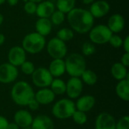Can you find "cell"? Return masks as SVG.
<instances>
[{
    "label": "cell",
    "instance_id": "obj_1",
    "mask_svg": "<svg viewBox=\"0 0 129 129\" xmlns=\"http://www.w3.org/2000/svg\"><path fill=\"white\" fill-rule=\"evenodd\" d=\"M67 21L70 29L78 33L84 34L88 33L94 26V18L88 10L74 8L67 14Z\"/></svg>",
    "mask_w": 129,
    "mask_h": 129
},
{
    "label": "cell",
    "instance_id": "obj_2",
    "mask_svg": "<svg viewBox=\"0 0 129 129\" xmlns=\"http://www.w3.org/2000/svg\"><path fill=\"white\" fill-rule=\"evenodd\" d=\"M34 96L35 92L33 88L25 81L16 82L11 91L12 101L19 106H27L34 98Z\"/></svg>",
    "mask_w": 129,
    "mask_h": 129
},
{
    "label": "cell",
    "instance_id": "obj_3",
    "mask_svg": "<svg viewBox=\"0 0 129 129\" xmlns=\"http://www.w3.org/2000/svg\"><path fill=\"white\" fill-rule=\"evenodd\" d=\"M66 72L71 77H80L86 70V60L85 57L78 53L70 54L64 60Z\"/></svg>",
    "mask_w": 129,
    "mask_h": 129
},
{
    "label": "cell",
    "instance_id": "obj_4",
    "mask_svg": "<svg viewBox=\"0 0 129 129\" xmlns=\"http://www.w3.org/2000/svg\"><path fill=\"white\" fill-rule=\"evenodd\" d=\"M46 45L45 37L36 32L26 35L22 41V48L26 53L36 54L41 52Z\"/></svg>",
    "mask_w": 129,
    "mask_h": 129
},
{
    "label": "cell",
    "instance_id": "obj_5",
    "mask_svg": "<svg viewBox=\"0 0 129 129\" xmlns=\"http://www.w3.org/2000/svg\"><path fill=\"white\" fill-rule=\"evenodd\" d=\"M76 110L75 103L71 99L63 98L57 101L52 107V114L59 119H67L71 118Z\"/></svg>",
    "mask_w": 129,
    "mask_h": 129
},
{
    "label": "cell",
    "instance_id": "obj_6",
    "mask_svg": "<svg viewBox=\"0 0 129 129\" xmlns=\"http://www.w3.org/2000/svg\"><path fill=\"white\" fill-rule=\"evenodd\" d=\"M88 33L90 42L97 45H104L108 43L112 35L113 34L107 27V26L104 24L94 26Z\"/></svg>",
    "mask_w": 129,
    "mask_h": 129
},
{
    "label": "cell",
    "instance_id": "obj_7",
    "mask_svg": "<svg viewBox=\"0 0 129 129\" xmlns=\"http://www.w3.org/2000/svg\"><path fill=\"white\" fill-rule=\"evenodd\" d=\"M47 52L53 59H63L67 54V46L66 42L57 37L51 39L46 45Z\"/></svg>",
    "mask_w": 129,
    "mask_h": 129
},
{
    "label": "cell",
    "instance_id": "obj_8",
    "mask_svg": "<svg viewBox=\"0 0 129 129\" xmlns=\"http://www.w3.org/2000/svg\"><path fill=\"white\" fill-rule=\"evenodd\" d=\"M54 77L51 76L47 68L39 67L35 69L32 74V80L33 84L40 88H48L51 85Z\"/></svg>",
    "mask_w": 129,
    "mask_h": 129
},
{
    "label": "cell",
    "instance_id": "obj_9",
    "mask_svg": "<svg viewBox=\"0 0 129 129\" xmlns=\"http://www.w3.org/2000/svg\"><path fill=\"white\" fill-rule=\"evenodd\" d=\"M18 73L16 67L9 63H4L0 65V82L2 84L11 83L17 79Z\"/></svg>",
    "mask_w": 129,
    "mask_h": 129
},
{
    "label": "cell",
    "instance_id": "obj_10",
    "mask_svg": "<svg viewBox=\"0 0 129 129\" xmlns=\"http://www.w3.org/2000/svg\"><path fill=\"white\" fill-rule=\"evenodd\" d=\"M83 82L79 77H71L66 83V93L69 98H79L82 92Z\"/></svg>",
    "mask_w": 129,
    "mask_h": 129
},
{
    "label": "cell",
    "instance_id": "obj_11",
    "mask_svg": "<svg viewBox=\"0 0 129 129\" xmlns=\"http://www.w3.org/2000/svg\"><path fill=\"white\" fill-rule=\"evenodd\" d=\"M8 63L17 67L26 60V52L24 49L18 45L12 47L8 54Z\"/></svg>",
    "mask_w": 129,
    "mask_h": 129
},
{
    "label": "cell",
    "instance_id": "obj_12",
    "mask_svg": "<svg viewBox=\"0 0 129 129\" xmlns=\"http://www.w3.org/2000/svg\"><path fill=\"white\" fill-rule=\"evenodd\" d=\"M110 5L107 1L98 0L91 5L89 11L94 18H102L110 12Z\"/></svg>",
    "mask_w": 129,
    "mask_h": 129
},
{
    "label": "cell",
    "instance_id": "obj_13",
    "mask_svg": "<svg viewBox=\"0 0 129 129\" xmlns=\"http://www.w3.org/2000/svg\"><path fill=\"white\" fill-rule=\"evenodd\" d=\"M116 119L108 113L99 114L95 120V129H116Z\"/></svg>",
    "mask_w": 129,
    "mask_h": 129
},
{
    "label": "cell",
    "instance_id": "obj_14",
    "mask_svg": "<svg viewBox=\"0 0 129 129\" xmlns=\"http://www.w3.org/2000/svg\"><path fill=\"white\" fill-rule=\"evenodd\" d=\"M107 26L113 33H119L124 29L125 26V20L122 14H114L108 19Z\"/></svg>",
    "mask_w": 129,
    "mask_h": 129
},
{
    "label": "cell",
    "instance_id": "obj_15",
    "mask_svg": "<svg viewBox=\"0 0 129 129\" xmlns=\"http://www.w3.org/2000/svg\"><path fill=\"white\" fill-rule=\"evenodd\" d=\"M14 122L21 128H28L31 126L33 122V116L31 113L26 110H17L14 116Z\"/></svg>",
    "mask_w": 129,
    "mask_h": 129
},
{
    "label": "cell",
    "instance_id": "obj_16",
    "mask_svg": "<svg viewBox=\"0 0 129 129\" xmlns=\"http://www.w3.org/2000/svg\"><path fill=\"white\" fill-rule=\"evenodd\" d=\"M55 94L48 88H40L35 93L34 98L38 101L39 104L48 105L52 103L55 99Z\"/></svg>",
    "mask_w": 129,
    "mask_h": 129
},
{
    "label": "cell",
    "instance_id": "obj_17",
    "mask_svg": "<svg viewBox=\"0 0 129 129\" xmlns=\"http://www.w3.org/2000/svg\"><path fill=\"white\" fill-rule=\"evenodd\" d=\"M55 11V5L50 1H42L37 4L36 14L39 18H49Z\"/></svg>",
    "mask_w": 129,
    "mask_h": 129
},
{
    "label": "cell",
    "instance_id": "obj_18",
    "mask_svg": "<svg viewBox=\"0 0 129 129\" xmlns=\"http://www.w3.org/2000/svg\"><path fill=\"white\" fill-rule=\"evenodd\" d=\"M31 129H54L52 119L46 115H39L33 119Z\"/></svg>",
    "mask_w": 129,
    "mask_h": 129
},
{
    "label": "cell",
    "instance_id": "obj_19",
    "mask_svg": "<svg viewBox=\"0 0 129 129\" xmlns=\"http://www.w3.org/2000/svg\"><path fill=\"white\" fill-rule=\"evenodd\" d=\"M95 104V98L92 95H84L79 97L75 104L76 109L79 111L87 113L90 111Z\"/></svg>",
    "mask_w": 129,
    "mask_h": 129
},
{
    "label": "cell",
    "instance_id": "obj_20",
    "mask_svg": "<svg viewBox=\"0 0 129 129\" xmlns=\"http://www.w3.org/2000/svg\"><path fill=\"white\" fill-rule=\"evenodd\" d=\"M48 70L53 77L59 78L66 73L65 61L63 59H53Z\"/></svg>",
    "mask_w": 129,
    "mask_h": 129
},
{
    "label": "cell",
    "instance_id": "obj_21",
    "mask_svg": "<svg viewBox=\"0 0 129 129\" xmlns=\"http://www.w3.org/2000/svg\"><path fill=\"white\" fill-rule=\"evenodd\" d=\"M36 32L45 37L48 36L52 29V23L49 18H39L35 25Z\"/></svg>",
    "mask_w": 129,
    "mask_h": 129
},
{
    "label": "cell",
    "instance_id": "obj_22",
    "mask_svg": "<svg viewBox=\"0 0 129 129\" xmlns=\"http://www.w3.org/2000/svg\"><path fill=\"white\" fill-rule=\"evenodd\" d=\"M116 93L117 96L123 101H129V79L120 80L116 86Z\"/></svg>",
    "mask_w": 129,
    "mask_h": 129
},
{
    "label": "cell",
    "instance_id": "obj_23",
    "mask_svg": "<svg viewBox=\"0 0 129 129\" xmlns=\"http://www.w3.org/2000/svg\"><path fill=\"white\" fill-rule=\"evenodd\" d=\"M111 74L113 77L118 80H122L125 79H128V73L127 70V67L122 65L120 62H117L113 64L111 67Z\"/></svg>",
    "mask_w": 129,
    "mask_h": 129
},
{
    "label": "cell",
    "instance_id": "obj_24",
    "mask_svg": "<svg viewBox=\"0 0 129 129\" xmlns=\"http://www.w3.org/2000/svg\"><path fill=\"white\" fill-rule=\"evenodd\" d=\"M50 86V89L55 95H62L66 93V82L59 78L54 79Z\"/></svg>",
    "mask_w": 129,
    "mask_h": 129
},
{
    "label": "cell",
    "instance_id": "obj_25",
    "mask_svg": "<svg viewBox=\"0 0 129 129\" xmlns=\"http://www.w3.org/2000/svg\"><path fill=\"white\" fill-rule=\"evenodd\" d=\"M76 5V0H57L56 7L57 10L63 12V14H68L72 11Z\"/></svg>",
    "mask_w": 129,
    "mask_h": 129
},
{
    "label": "cell",
    "instance_id": "obj_26",
    "mask_svg": "<svg viewBox=\"0 0 129 129\" xmlns=\"http://www.w3.org/2000/svg\"><path fill=\"white\" fill-rule=\"evenodd\" d=\"M80 77L82 78L81 80L82 81V82L85 83L88 85H94L98 81L97 74L91 70L86 69Z\"/></svg>",
    "mask_w": 129,
    "mask_h": 129
},
{
    "label": "cell",
    "instance_id": "obj_27",
    "mask_svg": "<svg viewBox=\"0 0 129 129\" xmlns=\"http://www.w3.org/2000/svg\"><path fill=\"white\" fill-rule=\"evenodd\" d=\"M57 38L60 39L61 41L66 42L72 40L74 37V31L67 27H64L60 29L57 33Z\"/></svg>",
    "mask_w": 129,
    "mask_h": 129
},
{
    "label": "cell",
    "instance_id": "obj_28",
    "mask_svg": "<svg viewBox=\"0 0 129 129\" xmlns=\"http://www.w3.org/2000/svg\"><path fill=\"white\" fill-rule=\"evenodd\" d=\"M73 121L77 124V125H82L86 123L87 120H88V117H87V115H86V113H84V112H82V111H79V110H76L72 117Z\"/></svg>",
    "mask_w": 129,
    "mask_h": 129
},
{
    "label": "cell",
    "instance_id": "obj_29",
    "mask_svg": "<svg viewBox=\"0 0 129 129\" xmlns=\"http://www.w3.org/2000/svg\"><path fill=\"white\" fill-rule=\"evenodd\" d=\"M50 17L52 25H60L65 20V14L58 10H55Z\"/></svg>",
    "mask_w": 129,
    "mask_h": 129
},
{
    "label": "cell",
    "instance_id": "obj_30",
    "mask_svg": "<svg viewBox=\"0 0 129 129\" xmlns=\"http://www.w3.org/2000/svg\"><path fill=\"white\" fill-rule=\"evenodd\" d=\"M95 46L91 42H85L82 47V52L85 56H91L95 52Z\"/></svg>",
    "mask_w": 129,
    "mask_h": 129
},
{
    "label": "cell",
    "instance_id": "obj_31",
    "mask_svg": "<svg viewBox=\"0 0 129 129\" xmlns=\"http://www.w3.org/2000/svg\"><path fill=\"white\" fill-rule=\"evenodd\" d=\"M35 69L33 63L29 60H26L20 65V70L25 75H32Z\"/></svg>",
    "mask_w": 129,
    "mask_h": 129
},
{
    "label": "cell",
    "instance_id": "obj_32",
    "mask_svg": "<svg viewBox=\"0 0 129 129\" xmlns=\"http://www.w3.org/2000/svg\"><path fill=\"white\" fill-rule=\"evenodd\" d=\"M123 42V39L121 36H118L117 34H113L109 42L111 46H113L115 48H119L122 47Z\"/></svg>",
    "mask_w": 129,
    "mask_h": 129
},
{
    "label": "cell",
    "instance_id": "obj_33",
    "mask_svg": "<svg viewBox=\"0 0 129 129\" xmlns=\"http://www.w3.org/2000/svg\"><path fill=\"white\" fill-rule=\"evenodd\" d=\"M36 8H37V3H35V2H30V1H27L26 2L24 3L23 9L26 14H36Z\"/></svg>",
    "mask_w": 129,
    "mask_h": 129
},
{
    "label": "cell",
    "instance_id": "obj_34",
    "mask_svg": "<svg viewBox=\"0 0 129 129\" xmlns=\"http://www.w3.org/2000/svg\"><path fill=\"white\" fill-rule=\"evenodd\" d=\"M116 129H129V116H124L116 124Z\"/></svg>",
    "mask_w": 129,
    "mask_h": 129
},
{
    "label": "cell",
    "instance_id": "obj_35",
    "mask_svg": "<svg viewBox=\"0 0 129 129\" xmlns=\"http://www.w3.org/2000/svg\"><path fill=\"white\" fill-rule=\"evenodd\" d=\"M39 104L38 103V101L35 99V98H33L29 104H28V107H29V110H31L32 111H36V110H37L39 108Z\"/></svg>",
    "mask_w": 129,
    "mask_h": 129
},
{
    "label": "cell",
    "instance_id": "obj_36",
    "mask_svg": "<svg viewBox=\"0 0 129 129\" xmlns=\"http://www.w3.org/2000/svg\"><path fill=\"white\" fill-rule=\"evenodd\" d=\"M122 65H124L125 67H128L129 66V53L128 52H125L122 57H121V62H120Z\"/></svg>",
    "mask_w": 129,
    "mask_h": 129
},
{
    "label": "cell",
    "instance_id": "obj_37",
    "mask_svg": "<svg viewBox=\"0 0 129 129\" xmlns=\"http://www.w3.org/2000/svg\"><path fill=\"white\" fill-rule=\"evenodd\" d=\"M8 125V119L4 116H0V129H7Z\"/></svg>",
    "mask_w": 129,
    "mask_h": 129
},
{
    "label": "cell",
    "instance_id": "obj_38",
    "mask_svg": "<svg viewBox=\"0 0 129 129\" xmlns=\"http://www.w3.org/2000/svg\"><path fill=\"white\" fill-rule=\"evenodd\" d=\"M122 46H123L125 52L129 53V36H127L123 39V42H122Z\"/></svg>",
    "mask_w": 129,
    "mask_h": 129
},
{
    "label": "cell",
    "instance_id": "obj_39",
    "mask_svg": "<svg viewBox=\"0 0 129 129\" xmlns=\"http://www.w3.org/2000/svg\"><path fill=\"white\" fill-rule=\"evenodd\" d=\"M7 129H20V127L15 122H8Z\"/></svg>",
    "mask_w": 129,
    "mask_h": 129
},
{
    "label": "cell",
    "instance_id": "obj_40",
    "mask_svg": "<svg viewBox=\"0 0 129 129\" xmlns=\"http://www.w3.org/2000/svg\"><path fill=\"white\" fill-rule=\"evenodd\" d=\"M19 1L20 0H5V2H7V3L10 6H15L16 5H17Z\"/></svg>",
    "mask_w": 129,
    "mask_h": 129
},
{
    "label": "cell",
    "instance_id": "obj_41",
    "mask_svg": "<svg viewBox=\"0 0 129 129\" xmlns=\"http://www.w3.org/2000/svg\"><path fill=\"white\" fill-rule=\"evenodd\" d=\"M5 41V35L0 33V46L4 44Z\"/></svg>",
    "mask_w": 129,
    "mask_h": 129
},
{
    "label": "cell",
    "instance_id": "obj_42",
    "mask_svg": "<svg viewBox=\"0 0 129 129\" xmlns=\"http://www.w3.org/2000/svg\"><path fill=\"white\" fill-rule=\"evenodd\" d=\"M95 0H82V3L84 5H91Z\"/></svg>",
    "mask_w": 129,
    "mask_h": 129
},
{
    "label": "cell",
    "instance_id": "obj_43",
    "mask_svg": "<svg viewBox=\"0 0 129 129\" xmlns=\"http://www.w3.org/2000/svg\"><path fill=\"white\" fill-rule=\"evenodd\" d=\"M3 21H4V16L0 13V26L3 23Z\"/></svg>",
    "mask_w": 129,
    "mask_h": 129
},
{
    "label": "cell",
    "instance_id": "obj_44",
    "mask_svg": "<svg viewBox=\"0 0 129 129\" xmlns=\"http://www.w3.org/2000/svg\"><path fill=\"white\" fill-rule=\"evenodd\" d=\"M28 1H30V2H35V3H39V2H41L42 1H43V0H28Z\"/></svg>",
    "mask_w": 129,
    "mask_h": 129
},
{
    "label": "cell",
    "instance_id": "obj_45",
    "mask_svg": "<svg viewBox=\"0 0 129 129\" xmlns=\"http://www.w3.org/2000/svg\"><path fill=\"white\" fill-rule=\"evenodd\" d=\"M5 2V0H0V5Z\"/></svg>",
    "mask_w": 129,
    "mask_h": 129
},
{
    "label": "cell",
    "instance_id": "obj_46",
    "mask_svg": "<svg viewBox=\"0 0 129 129\" xmlns=\"http://www.w3.org/2000/svg\"><path fill=\"white\" fill-rule=\"evenodd\" d=\"M21 1H22V2H23L25 3V2H27L28 0H21Z\"/></svg>",
    "mask_w": 129,
    "mask_h": 129
}]
</instances>
